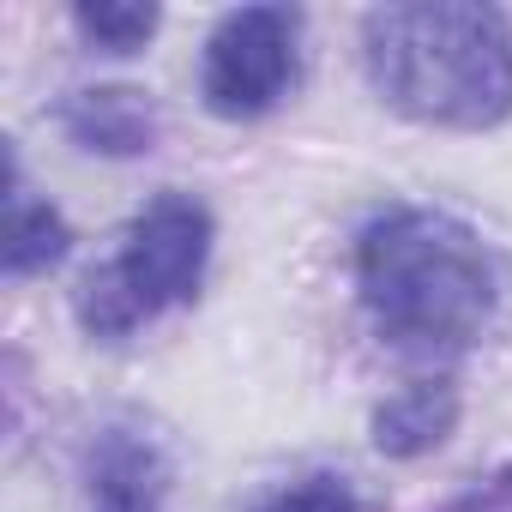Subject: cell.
<instances>
[{
  "instance_id": "6da1fadb",
  "label": "cell",
  "mask_w": 512,
  "mask_h": 512,
  "mask_svg": "<svg viewBox=\"0 0 512 512\" xmlns=\"http://www.w3.org/2000/svg\"><path fill=\"white\" fill-rule=\"evenodd\" d=\"M356 290L380 338L398 350L458 356L500 320L506 278L464 217L398 205L356 235Z\"/></svg>"
},
{
  "instance_id": "5b68a950",
  "label": "cell",
  "mask_w": 512,
  "mask_h": 512,
  "mask_svg": "<svg viewBox=\"0 0 512 512\" xmlns=\"http://www.w3.org/2000/svg\"><path fill=\"white\" fill-rule=\"evenodd\" d=\"M175 488V464L157 434L139 422H109L85 452V494L91 512H163Z\"/></svg>"
},
{
  "instance_id": "8992f818",
  "label": "cell",
  "mask_w": 512,
  "mask_h": 512,
  "mask_svg": "<svg viewBox=\"0 0 512 512\" xmlns=\"http://www.w3.org/2000/svg\"><path fill=\"white\" fill-rule=\"evenodd\" d=\"M61 133L91 157H145L157 145V103L139 85H91L61 103Z\"/></svg>"
},
{
  "instance_id": "9c48e42d",
  "label": "cell",
  "mask_w": 512,
  "mask_h": 512,
  "mask_svg": "<svg viewBox=\"0 0 512 512\" xmlns=\"http://www.w3.org/2000/svg\"><path fill=\"white\" fill-rule=\"evenodd\" d=\"M157 7L145 0H85V7H73V25H79V37L85 43H97L103 55H139L145 43H151V31H157Z\"/></svg>"
},
{
  "instance_id": "277c9868",
  "label": "cell",
  "mask_w": 512,
  "mask_h": 512,
  "mask_svg": "<svg viewBox=\"0 0 512 512\" xmlns=\"http://www.w3.org/2000/svg\"><path fill=\"white\" fill-rule=\"evenodd\" d=\"M302 67V13L296 7H235L205 37L199 91L223 121H253L290 97Z\"/></svg>"
},
{
  "instance_id": "ba28073f",
  "label": "cell",
  "mask_w": 512,
  "mask_h": 512,
  "mask_svg": "<svg viewBox=\"0 0 512 512\" xmlns=\"http://www.w3.org/2000/svg\"><path fill=\"white\" fill-rule=\"evenodd\" d=\"M73 247V229L67 217L49 205V199H31L25 181H19V163H13V193H7V241H0V266L7 278H31V272H49L67 260Z\"/></svg>"
},
{
  "instance_id": "52a82bcc",
  "label": "cell",
  "mask_w": 512,
  "mask_h": 512,
  "mask_svg": "<svg viewBox=\"0 0 512 512\" xmlns=\"http://www.w3.org/2000/svg\"><path fill=\"white\" fill-rule=\"evenodd\" d=\"M368 428H374V452H386V458H422V452L446 446V434L458 428V386L446 374L410 380V386H398L374 410Z\"/></svg>"
},
{
  "instance_id": "7a4b0ae2",
  "label": "cell",
  "mask_w": 512,
  "mask_h": 512,
  "mask_svg": "<svg viewBox=\"0 0 512 512\" xmlns=\"http://www.w3.org/2000/svg\"><path fill=\"white\" fill-rule=\"evenodd\" d=\"M374 91L422 121L482 133L512 115V19L482 0H410L362 19Z\"/></svg>"
},
{
  "instance_id": "8fae6325",
  "label": "cell",
  "mask_w": 512,
  "mask_h": 512,
  "mask_svg": "<svg viewBox=\"0 0 512 512\" xmlns=\"http://www.w3.org/2000/svg\"><path fill=\"white\" fill-rule=\"evenodd\" d=\"M446 512H512V470H494V476L470 482Z\"/></svg>"
},
{
  "instance_id": "3957f363",
  "label": "cell",
  "mask_w": 512,
  "mask_h": 512,
  "mask_svg": "<svg viewBox=\"0 0 512 512\" xmlns=\"http://www.w3.org/2000/svg\"><path fill=\"white\" fill-rule=\"evenodd\" d=\"M211 235H217V223L193 193H157L133 217L115 260L85 272V284L73 296L79 326L91 338L115 344V338L139 332L145 320L193 302L205 284V266H211Z\"/></svg>"
},
{
  "instance_id": "30bf717a",
  "label": "cell",
  "mask_w": 512,
  "mask_h": 512,
  "mask_svg": "<svg viewBox=\"0 0 512 512\" xmlns=\"http://www.w3.org/2000/svg\"><path fill=\"white\" fill-rule=\"evenodd\" d=\"M247 512H362V494H356V482L338 476V470H308V476H296V482L266 488Z\"/></svg>"
}]
</instances>
